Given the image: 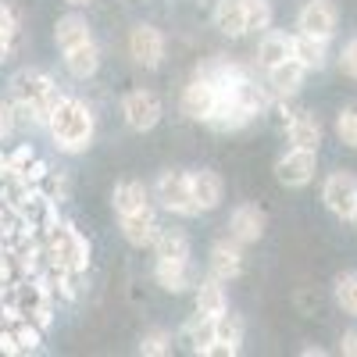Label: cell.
<instances>
[{"label": "cell", "instance_id": "obj_28", "mask_svg": "<svg viewBox=\"0 0 357 357\" xmlns=\"http://www.w3.org/2000/svg\"><path fill=\"white\" fill-rule=\"evenodd\" d=\"M336 304L343 307V314H354L357 318V272H343L336 279Z\"/></svg>", "mask_w": 357, "mask_h": 357}, {"label": "cell", "instance_id": "obj_23", "mask_svg": "<svg viewBox=\"0 0 357 357\" xmlns=\"http://www.w3.org/2000/svg\"><path fill=\"white\" fill-rule=\"evenodd\" d=\"M197 311L200 314H211V318H218L222 311H229V296H225V286H222V279H204L200 286H197Z\"/></svg>", "mask_w": 357, "mask_h": 357}, {"label": "cell", "instance_id": "obj_20", "mask_svg": "<svg viewBox=\"0 0 357 357\" xmlns=\"http://www.w3.org/2000/svg\"><path fill=\"white\" fill-rule=\"evenodd\" d=\"M286 57H293V36H286V33H264L261 36V43H257V65L264 72L282 65Z\"/></svg>", "mask_w": 357, "mask_h": 357}, {"label": "cell", "instance_id": "obj_24", "mask_svg": "<svg viewBox=\"0 0 357 357\" xmlns=\"http://www.w3.org/2000/svg\"><path fill=\"white\" fill-rule=\"evenodd\" d=\"M111 204H114L118 215H132V211H139V207H146L151 200H146V186H143V183H136V178H126V183L114 186Z\"/></svg>", "mask_w": 357, "mask_h": 357}, {"label": "cell", "instance_id": "obj_8", "mask_svg": "<svg viewBox=\"0 0 357 357\" xmlns=\"http://www.w3.org/2000/svg\"><path fill=\"white\" fill-rule=\"evenodd\" d=\"M215 100H218L215 79L200 68V72L190 79V86L183 89V114L193 118V122H207V118H211V111H215Z\"/></svg>", "mask_w": 357, "mask_h": 357}, {"label": "cell", "instance_id": "obj_19", "mask_svg": "<svg viewBox=\"0 0 357 357\" xmlns=\"http://www.w3.org/2000/svg\"><path fill=\"white\" fill-rule=\"evenodd\" d=\"M154 279L165 293H183L193 286V268H190V261H158Z\"/></svg>", "mask_w": 357, "mask_h": 357}, {"label": "cell", "instance_id": "obj_33", "mask_svg": "<svg viewBox=\"0 0 357 357\" xmlns=\"http://www.w3.org/2000/svg\"><path fill=\"white\" fill-rule=\"evenodd\" d=\"M340 68H343V75L357 79V36L347 40V47H343V54H340Z\"/></svg>", "mask_w": 357, "mask_h": 357}, {"label": "cell", "instance_id": "obj_26", "mask_svg": "<svg viewBox=\"0 0 357 357\" xmlns=\"http://www.w3.org/2000/svg\"><path fill=\"white\" fill-rule=\"evenodd\" d=\"M215 321H218V318H211V314H200V311L186 321V340H190L193 354H204V350H207V343L215 340Z\"/></svg>", "mask_w": 357, "mask_h": 357}, {"label": "cell", "instance_id": "obj_2", "mask_svg": "<svg viewBox=\"0 0 357 357\" xmlns=\"http://www.w3.org/2000/svg\"><path fill=\"white\" fill-rule=\"evenodd\" d=\"M11 111H15V122H29V126H47V118L57 104V86L47 72L40 68H22L11 79Z\"/></svg>", "mask_w": 357, "mask_h": 357}, {"label": "cell", "instance_id": "obj_7", "mask_svg": "<svg viewBox=\"0 0 357 357\" xmlns=\"http://www.w3.org/2000/svg\"><path fill=\"white\" fill-rule=\"evenodd\" d=\"M318 172V151H304V146H293L275 161V178L286 190H301L307 186Z\"/></svg>", "mask_w": 357, "mask_h": 357}, {"label": "cell", "instance_id": "obj_3", "mask_svg": "<svg viewBox=\"0 0 357 357\" xmlns=\"http://www.w3.org/2000/svg\"><path fill=\"white\" fill-rule=\"evenodd\" d=\"M47 261L54 272H86L89 268V243L72 222H54L47 229Z\"/></svg>", "mask_w": 357, "mask_h": 357}, {"label": "cell", "instance_id": "obj_34", "mask_svg": "<svg viewBox=\"0 0 357 357\" xmlns=\"http://www.w3.org/2000/svg\"><path fill=\"white\" fill-rule=\"evenodd\" d=\"M15 132V111L8 100H0V139H8Z\"/></svg>", "mask_w": 357, "mask_h": 357}, {"label": "cell", "instance_id": "obj_16", "mask_svg": "<svg viewBox=\"0 0 357 357\" xmlns=\"http://www.w3.org/2000/svg\"><path fill=\"white\" fill-rule=\"evenodd\" d=\"M61 54H65V68H68L72 79H93L97 68H100V47L93 43V36H89L86 43H75V47L61 50Z\"/></svg>", "mask_w": 357, "mask_h": 357}, {"label": "cell", "instance_id": "obj_6", "mask_svg": "<svg viewBox=\"0 0 357 357\" xmlns=\"http://www.w3.org/2000/svg\"><path fill=\"white\" fill-rule=\"evenodd\" d=\"M321 200L340 222H354L357 218V178L350 172H333L321 186Z\"/></svg>", "mask_w": 357, "mask_h": 357}, {"label": "cell", "instance_id": "obj_37", "mask_svg": "<svg viewBox=\"0 0 357 357\" xmlns=\"http://www.w3.org/2000/svg\"><path fill=\"white\" fill-rule=\"evenodd\" d=\"M354 222H357V218H354Z\"/></svg>", "mask_w": 357, "mask_h": 357}, {"label": "cell", "instance_id": "obj_36", "mask_svg": "<svg viewBox=\"0 0 357 357\" xmlns=\"http://www.w3.org/2000/svg\"><path fill=\"white\" fill-rule=\"evenodd\" d=\"M65 4H72V8H82V4H89V0H65Z\"/></svg>", "mask_w": 357, "mask_h": 357}, {"label": "cell", "instance_id": "obj_11", "mask_svg": "<svg viewBox=\"0 0 357 357\" xmlns=\"http://www.w3.org/2000/svg\"><path fill=\"white\" fill-rule=\"evenodd\" d=\"M304 79H307V68L296 61V57H286L282 65L268 68V89H272V97L279 100H289L304 89Z\"/></svg>", "mask_w": 357, "mask_h": 357}, {"label": "cell", "instance_id": "obj_21", "mask_svg": "<svg viewBox=\"0 0 357 357\" xmlns=\"http://www.w3.org/2000/svg\"><path fill=\"white\" fill-rule=\"evenodd\" d=\"M325 43L329 40H318V36H307V33H296L293 36V57L301 61L307 72L314 68H325V61H329V50H325Z\"/></svg>", "mask_w": 357, "mask_h": 357}, {"label": "cell", "instance_id": "obj_31", "mask_svg": "<svg viewBox=\"0 0 357 357\" xmlns=\"http://www.w3.org/2000/svg\"><path fill=\"white\" fill-rule=\"evenodd\" d=\"M247 4V25L250 29H264L272 25V18H275V8H272V0H243Z\"/></svg>", "mask_w": 357, "mask_h": 357}, {"label": "cell", "instance_id": "obj_12", "mask_svg": "<svg viewBox=\"0 0 357 357\" xmlns=\"http://www.w3.org/2000/svg\"><path fill=\"white\" fill-rule=\"evenodd\" d=\"M118 218H122V236L132 247H154L161 225H158V215H154L151 204L139 207V211H132V215H118Z\"/></svg>", "mask_w": 357, "mask_h": 357}, {"label": "cell", "instance_id": "obj_10", "mask_svg": "<svg viewBox=\"0 0 357 357\" xmlns=\"http://www.w3.org/2000/svg\"><path fill=\"white\" fill-rule=\"evenodd\" d=\"M336 22H340V15L333 8V0H307L301 15H296V29L307 36H318V40H333Z\"/></svg>", "mask_w": 357, "mask_h": 357}, {"label": "cell", "instance_id": "obj_18", "mask_svg": "<svg viewBox=\"0 0 357 357\" xmlns=\"http://www.w3.org/2000/svg\"><path fill=\"white\" fill-rule=\"evenodd\" d=\"M286 136L293 146H304V151H318L321 146V122L311 111H293V118L286 122Z\"/></svg>", "mask_w": 357, "mask_h": 357}, {"label": "cell", "instance_id": "obj_32", "mask_svg": "<svg viewBox=\"0 0 357 357\" xmlns=\"http://www.w3.org/2000/svg\"><path fill=\"white\" fill-rule=\"evenodd\" d=\"M139 354H143V357H165V354H172V336H168L165 329L146 333V336L139 340Z\"/></svg>", "mask_w": 357, "mask_h": 357}, {"label": "cell", "instance_id": "obj_9", "mask_svg": "<svg viewBox=\"0 0 357 357\" xmlns=\"http://www.w3.org/2000/svg\"><path fill=\"white\" fill-rule=\"evenodd\" d=\"M129 54L143 68H158L165 61V33L158 25H136L129 33Z\"/></svg>", "mask_w": 357, "mask_h": 357}, {"label": "cell", "instance_id": "obj_22", "mask_svg": "<svg viewBox=\"0 0 357 357\" xmlns=\"http://www.w3.org/2000/svg\"><path fill=\"white\" fill-rule=\"evenodd\" d=\"M190 236L183 229H161L154 240V254L158 261H190Z\"/></svg>", "mask_w": 357, "mask_h": 357}, {"label": "cell", "instance_id": "obj_14", "mask_svg": "<svg viewBox=\"0 0 357 357\" xmlns=\"http://www.w3.org/2000/svg\"><path fill=\"white\" fill-rule=\"evenodd\" d=\"M211 22L222 36L229 40H240L250 33V25H247V4L243 0H218L215 11H211Z\"/></svg>", "mask_w": 357, "mask_h": 357}, {"label": "cell", "instance_id": "obj_13", "mask_svg": "<svg viewBox=\"0 0 357 357\" xmlns=\"http://www.w3.org/2000/svg\"><path fill=\"white\" fill-rule=\"evenodd\" d=\"M264 225H268V218L257 204H240L229 218V236L236 243H257L264 236Z\"/></svg>", "mask_w": 357, "mask_h": 357}, {"label": "cell", "instance_id": "obj_30", "mask_svg": "<svg viewBox=\"0 0 357 357\" xmlns=\"http://www.w3.org/2000/svg\"><path fill=\"white\" fill-rule=\"evenodd\" d=\"M215 340H225V343H243V318L232 314V311H222L218 321H215Z\"/></svg>", "mask_w": 357, "mask_h": 357}, {"label": "cell", "instance_id": "obj_1", "mask_svg": "<svg viewBox=\"0 0 357 357\" xmlns=\"http://www.w3.org/2000/svg\"><path fill=\"white\" fill-rule=\"evenodd\" d=\"M47 129H50L54 146L61 154H82L86 146L93 143L97 122H93V111H89L86 100L61 93L57 104H54V111H50V118H47Z\"/></svg>", "mask_w": 357, "mask_h": 357}, {"label": "cell", "instance_id": "obj_4", "mask_svg": "<svg viewBox=\"0 0 357 357\" xmlns=\"http://www.w3.org/2000/svg\"><path fill=\"white\" fill-rule=\"evenodd\" d=\"M154 193H158L161 207H165V211H172V215H183V218L200 215L197 211V200H193V186H190V172H178V168L161 172Z\"/></svg>", "mask_w": 357, "mask_h": 357}, {"label": "cell", "instance_id": "obj_17", "mask_svg": "<svg viewBox=\"0 0 357 357\" xmlns=\"http://www.w3.org/2000/svg\"><path fill=\"white\" fill-rule=\"evenodd\" d=\"M190 186H193V200H197V211H215V207L222 204V178L218 172L211 168H200V172H190Z\"/></svg>", "mask_w": 357, "mask_h": 357}, {"label": "cell", "instance_id": "obj_27", "mask_svg": "<svg viewBox=\"0 0 357 357\" xmlns=\"http://www.w3.org/2000/svg\"><path fill=\"white\" fill-rule=\"evenodd\" d=\"M15 40H18V15L8 4H0V61H8V57H11Z\"/></svg>", "mask_w": 357, "mask_h": 357}, {"label": "cell", "instance_id": "obj_5", "mask_svg": "<svg viewBox=\"0 0 357 357\" xmlns=\"http://www.w3.org/2000/svg\"><path fill=\"white\" fill-rule=\"evenodd\" d=\"M122 114H126V126L136 129V132H151L161 114H165V104L154 89H129L122 97Z\"/></svg>", "mask_w": 357, "mask_h": 357}, {"label": "cell", "instance_id": "obj_15", "mask_svg": "<svg viewBox=\"0 0 357 357\" xmlns=\"http://www.w3.org/2000/svg\"><path fill=\"white\" fill-rule=\"evenodd\" d=\"M207 261H211V275L229 282V279H236L243 272V243H236L232 236H229V240H218L211 247V257H207Z\"/></svg>", "mask_w": 357, "mask_h": 357}, {"label": "cell", "instance_id": "obj_35", "mask_svg": "<svg viewBox=\"0 0 357 357\" xmlns=\"http://www.w3.org/2000/svg\"><path fill=\"white\" fill-rule=\"evenodd\" d=\"M340 354H347V357H357V329L343 333V340H340Z\"/></svg>", "mask_w": 357, "mask_h": 357}, {"label": "cell", "instance_id": "obj_25", "mask_svg": "<svg viewBox=\"0 0 357 357\" xmlns=\"http://www.w3.org/2000/svg\"><path fill=\"white\" fill-rule=\"evenodd\" d=\"M89 40V22L82 18V15H65V18H57V25H54V43L61 47V50H68V47H75V43H86Z\"/></svg>", "mask_w": 357, "mask_h": 357}, {"label": "cell", "instance_id": "obj_29", "mask_svg": "<svg viewBox=\"0 0 357 357\" xmlns=\"http://www.w3.org/2000/svg\"><path fill=\"white\" fill-rule=\"evenodd\" d=\"M336 136L343 146L357 151V104H347L340 114H336Z\"/></svg>", "mask_w": 357, "mask_h": 357}]
</instances>
